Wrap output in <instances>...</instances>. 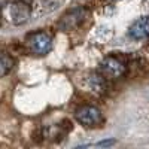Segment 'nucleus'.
<instances>
[{
	"label": "nucleus",
	"mask_w": 149,
	"mask_h": 149,
	"mask_svg": "<svg viewBox=\"0 0 149 149\" xmlns=\"http://www.w3.org/2000/svg\"><path fill=\"white\" fill-rule=\"evenodd\" d=\"M102 72L104 73L106 78H110V79H118L121 76H124L127 72V66L122 60H119L118 57H106L103 61H102Z\"/></svg>",
	"instance_id": "nucleus-3"
},
{
	"label": "nucleus",
	"mask_w": 149,
	"mask_h": 149,
	"mask_svg": "<svg viewBox=\"0 0 149 149\" xmlns=\"http://www.w3.org/2000/svg\"><path fill=\"white\" fill-rule=\"evenodd\" d=\"M103 86H104V84H103V81H102L100 76H97V74H95V76H91V90L102 91Z\"/></svg>",
	"instance_id": "nucleus-8"
},
{
	"label": "nucleus",
	"mask_w": 149,
	"mask_h": 149,
	"mask_svg": "<svg viewBox=\"0 0 149 149\" xmlns=\"http://www.w3.org/2000/svg\"><path fill=\"white\" fill-rule=\"evenodd\" d=\"M26 42H27L29 49L36 55H45L51 51V48H52L51 36L45 31H37V33L30 34Z\"/></svg>",
	"instance_id": "nucleus-2"
},
{
	"label": "nucleus",
	"mask_w": 149,
	"mask_h": 149,
	"mask_svg": "<svg viewBox=\"0 0 149 149\" xmlns=\"http://www.w3.org/2000/svg\"><path fill=\"white\" fill-rule=\"evenodd\" d=\"M12 67H14V60L5 52L2 55V61H0V74H2V76H6L8 72L12 70Z\"/></svg>",
	"instance_id": "nucleus-7"
},
{
	"label": "nucleus",
	"mask_w": 149,
	"mask_h": 149,
	"mask_svg": "<svg viewBox=\"0 0 149 149\" xmlns=\"http://www.w3.org/2000/svg\"><path fill=\"white\" fill-rule=\"evenodd\" d=\"M130 34L134 39H146V37H149V15L134 21L130 27Z\"/></svg>",
	"instance_id": "nucleus-6"
},
{
	"label": "nucleus",
	"mask_w": 149,
	"mask_h": 149,
	"mask_svg": "<svg viewBox=\"0 0 149 149\" xmlns=\"http://www.w3.org/2000/svg\"><path fill=\"white\" fill-rule=\"evenodd\" d=\"M74 118H76V121L79 124H82V125L85 127H97L98 124L102 122V113L100 110H98L97 107L94 106H82L76 110V113H74Z\"/></svg>",
	"instance_id": "nucleus-4"
},
{
	"label": "nucleus",
	"mask_w": 149,
	"mask_h": 149,
	"mask_svg": "<svg viewBox=\"0 0 149 149\" xmlns=\"http://www.w3.org/2000/svg\"><path fill=\"white\" fill-rule=\"evenodd\" d=\"M86 15V9L84 8H74L72 10H69L66 15H63L61 21L58 22V26L61 30H73L74 27H78L79 24L85 19Z\"/></svg>",
	"instance_id": "nucleus-5"
},
{
	"label": "nucleus",
	"mask_w": 149,
	"mask_h": 149,
	"mask_svg": "<svg viewBox=\"0 0 149 149\" xmlns=\"http://www.w3.org/2000/svg\"><path fill=\"white\" fill-rule=\"evenodd\" d=\"M3 14L12 24L19 26V24H24L29 21L31 15V8L24 2H14V3L5 6Z\"/></svg>",
	"instance_id": "nucleus-1"
}]
</instances>
